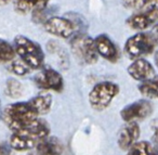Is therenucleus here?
I'll list each match as a JSON object with an SVG mask.
<instances>
[{
    "label": "nucleus",
    "mask_w": 158,
    "mask_h": 155,
    "mask_svg": "<svg viewBox=\"0 0 158 155\" xmlns=\"http://www.w3.org/2000/svg\"><path fill=\"white\" fill-rule=\"evenodd\" d=\"M13 47L19 59L24 62L31 71L41 70L44 67V53L38 42L26 36L18 35L13 40Z\"/></svg>",
    "instance_id": "nucleus-3"
},
{
    "label": "nucleus",
    "mask_w": 158,
    "mask_h": 155,
    "mask_svg": "<svg viewBox=\"0 0 158 155\" xmlns=\"http://www.w3.org/2000/svg\"><path fill=\"white\" fill-rule=\"evenodd\" d=\"M49 136L50 126L44 119L38 118L28 126L13 131L9 143L11 148L18 152L31 151Z\"/></svg>",
    "instance_id": "nucleus-1"
},
{
    "label": "nucleus",
    "mask_w": 158,
    "mask_h": 155,
    "mask_svg": "<svg viewBox=\"0 0 158 155\" xmlns=\"http://www.w3.org/2000/svg\"><path fill=\"white\" fill-rule=\"evenodd\" d=\"M94 44L98 54L100 57L107 60L110 63H115V62L118 61L119 55H120L119 50L116 45L114 44V41L107 35L101 34V35L97 36L94 38Z\"/></svg>",
    "instance_id": "nucleus-11"
},
{
    "label": "nucleus",
    "mask_w": 158,
    "mask_h": 155,
    "mask_svg": "<svg viewBox=\"0 0 158 155\" xmlns=\"http://www.w3.org/2000/svg\"><path fill=\"white\" fill-rule=\"evenodd\" d=\"M153 140L155 143H158V127L154 130V135H153Z\"/></svg>",
    "instance_id": "nucleus-25"
},
{
    "label": "nucleus",
    "mask_w": 158,
    "mask_h": 155,
    "mask_svg": "<svg viewBox=\"0 0 158 155\" xmlns=\"http://www.w3.org/2000/svg\"><path fill=\"white\" fill-rule=\"evenodd\" d=\"M152 145L147 141H138L127 151V155H151Z\"/></svg>",
    "instance_id": "nucleus-20"
},
{
    "label": "nucleus",
    "mask_w": 158,
    "mask_h": 155,
    "mask_svg": "<svg viewBox=\"0 0 158 155\" xmlns=\"http://www.w3.org/2000/svg\"><path fill=\"white\" fill-rule=\"evenodd\" d=\"M16 53L13 45L0 38V64L10 63L14 60Z\"/></svg>",
    "instance_id": "nucleus-18"
},
{
    "label": "nucleus",
    "mask_w": 158,
    "mask_h": 155,
    "mask_svg": "<svg viewBox=\"0 0 158 155\" xmlns=\"http://www.w3.org/2000/svg\"><path fill=\"white\" fill-rule=\"evenodd\" d=\"M152 112H153V106L149 101L139 100L126 105L120 111V116L126 123L136 122L138 119H144L148 117Z\"/></svg>",
    "instance_id": "nucleus-10"
},
{
    "label": "nucleus",
    "mask_w": 158,
    "mask_h": 155,
    "mask_svg": "<svg viewBox=\"0 0 158 155\" xmlns=\"http://www.w3.org/2000/svg\"><path fill=\"white\" fill-rule=\"evenodd\" d=\"M35 109L37 110L38 114L40 116L46 115L50 112L51 107H52V96L49 93L48 91H42L35 96L34 98L29 99Z\"/></svg>",
    "instance_id": "nucleus-16"
},
{
    "label": "nucleus",
    "mask_w": 158,
    "mask_h": 155,
    "mask_svg": "<svg viewBox=\"0 0 158 155\" xmlns=\"http://www.w3.org/2000/svg\"><path fill=\"white\" fill-rule=\"evenodd\" d=\"M70 50L80 63L94 64L99 59L94 39L85 33H77L70 38Z\"/></svg>",
    "instance_id": "nucleus-4"
},
{
    "label": "nucleus",
    "mask_w": 158,
    "mask_h": 155,
    "mask_svg": "<svg viewBox=\"0 0 158 155\" xmlns=\"http://www.w3.org/2000/svg\"><path fill=\"white\" fill-rule=\"evenodd\" d=\"M35 85L42 91H55L61 92L64 88L63 76L59 71L52 67H42L34 78Z\"/></svg>",
    "instance_id": "nucleus-9"
},
{
    "label": "nucleus",
    "mask_w": 158,
    "mask_h": 155,
    "mask_svg": "<svg viewBox=\"0 0 158 155\" xmlns=\"http://www.w3.org/2000/svg\"><path fill=\"white\" fill-rule=\"evenodd\" d=\"M1 118L6 126L13 132L31 125L40 118V115L31 100H28L26 102H15L7 105L3 109Z\"/></svg>",
    "instance_id": "nucleus-2"
},
{
    "label": "nucleus",
    "mask_w": 158,
    "mask_h": 155,
    "mask_svg": "<svg viewBox=\"0 0 158 155\" xmlns=\"http://www.w3.org/2000/svg\"><path fill=\"white\" fill-rule=\"evenodd\" d=\"M139 91L142 96L148 99H158V76L142 81L139 85Z\"/></svg>",
    "instance_id": "nucleus-17"
},
{
    "label": "nucleus",
    "mask_w": 158,
    "mask_h": 155,
    "mask_svg": "<svg viewBox=\"0 0 158 155\" xmlns=\"http://www.w3.org/2000/svg\"><path fill=\"white\" fill-rule=\"evenodd\" d=\"M6 94L10 98H20L23 94V86L16 79H9L6 84Z\"/></svg>",
    "instance_id": "nucleus-19"
},
{
    "label": "nucleus",
    "mask_w": 158,
    "mask_h": 155,
    "mask_svg": "<svg viewBox=\"0 0 158 155\" xmlns=\"http://www.w3.org/2000/svg\"><path fill=\"white\" fill-rule=\"evenodd\" d=\"M12 150L10 143L5 141H0V155H12Z\"/></svg>",
    "instance_id": "nucleus-23"
},
{
    "label": "nucleus",
    "mask_w": 158,
    "mask_h": 155,
    "mask_svg": "<svg viewBox=\"0 0 158 155\" xmlns=\"http://www.w3.org/2000/svg\"><path fill=\"white\" fill-rule=\"evenodd\" d=\"M128 74L134 80L146 81L155 77V70H154V66L148 61L142 58V59L134 60L128 66Z\"/></svg>",
    "instance_id": "nucleus-13"
},
{
    "label": "nucleus",
    "mask_w": 158,
    "mask_h": 155,
    "mask_svg": "<svg viewBox=\"0 0 158 155\" xmlns=\"http://www.w3.org/2000/svg\"><path fill=\"white\" fill-rule=\"evenodd\" d=\"M156 44L157 41L153 34L138 33L128 38L123 47V51L131 60L142 59L143 57L153 52Z\"/></svg>",
    "instance_id": "nucleus-6"
},
{
    "label": "nucleus",
    "mask_w": 158,
    "mask_h": 155,
    "mask_svg": "<svg viewBox=\"0 0 158 155\" xmlns=\"http://www.w3.org/2000/svg\"><path fill=\"white\" fill-rule=\"evenodd\" d=\"M50 0H12L13 9L21 15L35 14L48 8Z\"/></svg>",
    "instance_id": "nucleus-15"
},
{
    "label": "nucleus",
    "mask_w": 158,
    "mask_h": 155,
    "mask_svg": "<svg viewBox=\"0 0 158 155\" xmlns=\"http://www.w3.org/2000/svg\"><path fill=\"white\" fill-rule=\"evenodd\" d=\"M152 0H123V6L129 10H140Z\"/></svg>",
    "instance_id": "nucleus-22"
},
{
    "label": "nucleus",
    "mask_w": 158,
    "mask_h": 155,
    "mask_svg": "<svg viewBox=\"0 0 158 155\" xmlns=\"http://www.w3.org/2000/svg\"><path fill=\"white\" fill-rule=\"evenodd\" d=\"M42 26L48 34L62 39H70L79 33L75 23L66 16H50L42 23Z\"/></svg>",
    "instance_id": "nucleus-8"
},
{
    "label": "nucleus",
    "mask_w": 158,
    "mask_h": 155,
    "mask_svg": "<svg viewBox=\"0 0 158 155\" xmlns=\"http://www.w3.org/2000/svg\"><path fill=\"white\" fill-rule=\"evenodd\" d=\"M12 0H0V7H3V6H7L8 3L11 2Z\"/></svg>",
    "instance_id": "nucleus-27"
},
{
    "label": "nucleus",
    "mask_w": 158,
    "mask_h": 155,
    "mask_svg": "<svg viewBox=\"0 0 158 155\" xmlns=\"http://www.w3.org/2000/svg\"><path fill=\"white\" fill-rule=\"evenodd\" d=\"M151 155H158V143H156L155 146H154V148H152Z\"/></svg>",
    "instance_id": "nucleus-26"
},
{
    "label": "nucleus",
    "mask_w": 158,
    "mask_h": 155,
    "mask_svg": "<svg viewBox=\"0 0 158 155\" xmlns=\"http://www.w3.org/2000/svg\"><path fill=\"white\" fill-rule=\"evenodd\" d=\"M9 71L12 74L16 75V76H25V75L29 74L31 72V70L24 63L23 61L19 60H13L12 62H10L9 65Z\"/></svg>",
    "instance_id": "nucleus-21"
},
{
    "label": "nucleus",
    "mask_w": 158,
    "mask_h": 155,
    "mask_svg": "<svg viewBox=\"0 0 158 155\" xmlns=\"http://www.w3.org/2000/svg\"><path fill=\"white\" fill-rule=\"evenodd\" d=\"M64 146L56 137L49 136L42 140L28 155H62Z\"/></svg>",
    "instance_id": "nucleus-14"
},
{
    "label": "nucleus",
    "mask_w": 158,
    "mask_h": 155,
    "mask_svg": "<svg viewBox=\"0 0 158 155\" xmlns=\"http://www.w3.org/2000/svg\"><path fill=\"white\" fill-rule=\"evenodd\" d=\"M119 86L112 81H102L94 86L89 92V104L94 111L102 112L110 105L117 94Z\"/></svg>",
    "instance_id": "nucleus-5"
},
{
    "label": "nucleus",
    "mask_w": 158,
    "mask_h": 155,
    "mask_svg": "<svg viewBox=\"0 0 158 155\" xmlns=\"http://www.w3.org/2000/svg\"><path fill=\"white\" fill-rule=\"evenodd\" d=\"M153 36L155 37V39H156V41L158 42V24H156L155 25V27L153 28Z\"/></svg>",
    "instance_id": "nucleus-24"
},
{
    "label": "nucleus",
    "mask_w": 158,
    "mask_h": 155,
    "mask_svg": "<svg viewBox=\"0 0 158 155\" xmlns=\"http://www.w3.org/2000/svg\"><path fill=\"white\" fill-rule=\"evenodd\" d=\"M127 24L136 31H144L158 24V0H152L135 14L130 16Z\"/></svg>",
    "instance_id": "nucleus-7"
},
{
    "label": "nucleus",
    "mask_w": 158,
    "mask_h": 155,
    "mask_svg": "<svg viewBox=\"0 0 158 155\" xmlns=\"http://www.w3.org/2000/svg\"><path fill=\"white\" fill-rule=\"evenodd\" d=\"M140 137V126L136 122H128L118 133L117 144L123 151H128Z\"/></svg>",
    "instance_id": "nucleus-12"
},
{
    "label": "nucleus",
    "mask_w": 158,
    "mask_h": 155,
    "mask_svg": "<svg viewBox=\"0 0 158 155\" xmlns=\"http://www.w3.org/2000/svg\"><path fill=\"white\" fill-rule=\"evenodd\" d=\"M155 63H156V65L158 66V51H156V53H155Z\"/></svg>",
    "instance_id": "nucleus-28"
}]
</instances>
